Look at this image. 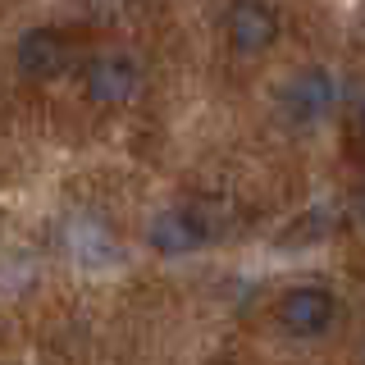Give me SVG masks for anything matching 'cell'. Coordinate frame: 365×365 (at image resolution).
I'll return each mask as SVG.
<instances>
[{"label":"cell","mask_w":365,"mask_h":365,"mask_svg":"<svg viewBox=\"0 0 365 365\" xmlns=\"http://www.w3.org/2000/svg\"><path fill=\"white\" fill-rule=\"evenodd\" d=\"M351 215H356V224L365 228V182H361L356 192H351Z\"/></svg>","instance_id":"cell-7"},{"label":"cell","mask_w":365,"mask_h":365,"mask_svg":"<svg viewBox=\"0 0 365 365\" xmlns=\"http://www.w3.org/2000/svg\"><path fill=\"white\" fill-rule=\"evenodd\" d=\"M137 87H142V64L128 51H101L83 64V96L101 110L128 106Z\"/></svg>","instance_id":"cell-3"},{"label":"cell","mask_w":365,"mask_h":365,"mask_svg":"<svg viewBox=\"0 0 365 365\" xmlns=\"http://www.w3.org/2000/svg\"><path fill=\"white\" fill-rule=\"evenodd\" d=\"M356 133L365 137V101H361V106H356Z\"/></svg>","instance_id":"cell-8"},{"label":"cell","mask_w":365,"mask_h":365,"mask_svg":"<svg viewBox=\"0 0 365 365\" xmlns=\"http://www.w3.org/2000/svg\"><path fill=\"white\" fill-rule=\"evenodd\" d=\"M283 32L279 5L274 0H233L224 9V41L237 55H265Z\"/></svg>","instance_id":"cell-4"},{"label":"cell","mask_w":365,"mask_h":365,"mask_svg":"<svg viewBox=\"0 0 365 365\" xmlns=\"http://www.w3.org/2000/svg\"><path fill=\"white\" fill-rule=\"evenodd\" d=\"M274 319L288 338H324L338 319V292L329 283H292L274 306Z\"/></svg>","instance_id":"cell-2"},{"label":"cell","mask_w":365,"mask_h":365,"mask_svg":"<svg viewBox=\"0 0 365 365\" xmlns=\"http://www.w3.org/2000/svg\"><path fill=\"white\" fill-rule=\"evenodd\" d=\"M68 37L60 28H28L14 41V68L28 83H51L68 68Z\"/></svg>","instance_id":"cell-6"},{"label":"cell","mask_w":365,"mask_h":365,"mask_svg":"<svg viewBox=\"0 0 365 365\" xmlns=\"http://www.w3.org/2000/svg\"><path fill=\"white\" fill-rule=\"evenodd\" d=\"M205 237H210V224L201 220V210H192V205H169V210L151 215V224H146V242H151L155 256H192V251L205 247Z\"/></svg>","instance_id":"cell-5"},{"label":"cell","mask_w":365,"mask_h":365,"mask_svg":"<svg viewBox=\"0 0 365 365\" xmlns=\"http://www.w3.org/2000/svg\"><path fill=\"white\" fill-rule=\"evenodd\" d=\"M338 101H342V83L324 64L297 68L288 83L279 87V114L292 128H315V123H324L329 114L338 110Z\"/></svg>","instance_id":"cell-1"}]
</instances>
